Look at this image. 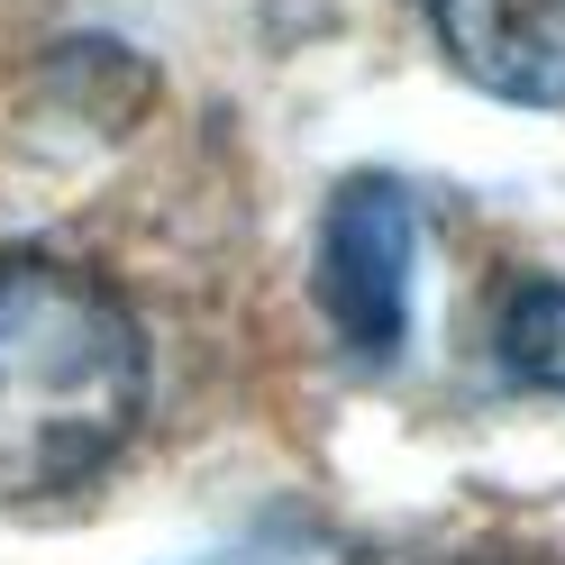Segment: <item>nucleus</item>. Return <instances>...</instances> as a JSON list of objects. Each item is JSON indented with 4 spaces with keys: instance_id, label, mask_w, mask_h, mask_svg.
I'll return each mask as SVG.
<instances>
[{
    "instance_id": "1",
    "label": "nucleus",
    "mask_w": 565,
    "mask_h": 565,
    "mask_svg": "<svg viewBox=\"0 0 565 565\" xmlns=\"http://www.w3.org/2000/svg\"><path fill=\"white\" fill-rule=\"evenodd\" d=\"M147 411V338L92 265L0 256V511L92 483Z\"/></svg>"
},
{
    "instance_id": "2",
    "label": "nucleus",
    "mask_w": 565,
    "mask_h": 565,
    "mask_svg": "<svg viewBox=\"0 0 565 565\" xmlns=\"http://www.w3.org/2000/svg\"><path fill=\"white\" fill-rule=\"evenodd\" d=\"M411 256H419V220L411 192L393 173H356L338 183L329 220H320V310L356 356H393L411 329Z\"/></svg>"
},
{
    "instance_id": "4",
    "label": "nucleus",
    "mask_w": 565,
    "mask_h": 565,
    "mask_svg": "<svg viewBox=\"0 0 565 565\" xmlns=\"http://www.w3.org/2000/svg\"><path fill=\"white\" fill-rule=\"evenodd\" d=\"M502 374L529 393H565V282H520L502 301Z\"/></svg>"
},
{
    "instance_id": "3",
    "label": "nucleus",
    "mask_w": 565,
    "mask_h": 565,
    "mask_svg": "<svg viewBox=\"0 0 565 565\" xmlns=\"http://www.w3.org/2000/svg\"><path fill=\"white\" fill-rule=\"evenodd\" d=\"M438 46L475 92L565 110V0H438Z\"/></svg>"
}]
</instances>
